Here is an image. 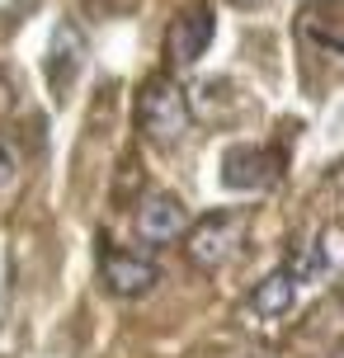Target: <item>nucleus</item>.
I'll use <instances>...</instances> for the list:
<instances>
[{
    "label": "nucleus",
    "mask_w": 344,
    "mask_h": 358,
    "mask_svg": "<svg viewBox=\"0 0 344 358\" xmlns=\"http://www.w3.org/2000/svg\"><path fill=\"white\" fill-rule=\"evenodd\" d=\"M137 123L151 142H180L189 132V104H184V90L170 76H151L137 94Z\"/></svg>",
    "instance_id": "1"
},
{
    "label": "nucleus",
    "mask_w": 344,
    "mask_h": 358,
    "mask_svg": "<svg viewBox=\"0 0 344 358\" xmlns=\"http://www.w3.org/2000/svg\"><path fill=\"white\" fill-rule=\"evenodd\" d=\"M241 241H245V217H236V213H208L189 231V259L199 268H222L227 259H231L236 250H241Z\"/></svg>",
    "instance_id": "2"
},
{
    "label": "nucleus",
    "mask_w": 344,
    "mask_h": 358,
    "mask_svg": "<svg viewBox=\"0 0 344 358\" xmlns=\"http://www.w3.org/2000/svg\"><path fill=\"white\" fill-rule=\"evenodd\" d=\"M208 43H213V10L203 0H194V5H184L180 15L170 19V29H165V57H170V66H194L208 52Z\"/></svg>",
    "instance_id": "3"
},
{
    "label": "nucleus",
    "mask_w": 344,
    "mask_h": 358,
    "mask_svg": "<svg viewBox=\"0 0 344 358\" xmlns=\"http://www.w3.org/2000/svg\"><path fill=\"white\" fill-rule=\"evenodd\" d=\"M80 66H85V38H80V29H76L71 19H62L52 29V38H48V85H52L57 104L76 90Z\"/></svg>",
    "instance_id": "4"
},
{
    "label": "nucleus",
    "mask_w": 344,
    "mask_h": 358,
    "mask_svg": "<svg viewBox=\"0 0 344 358\" xmlns=\"http://www.w3.org/2000/svg\"><path fill=\"white\" fill-rule=\"evenodd\" d=\"M189 231V208L175 194H146L137 208V236L146 245H170Z\"/></svg>",
    "instance_id": "5"
},
{
    "label": "nucleus",
    "mask_w": 344,
    "mask_h": 358,
    "mask_svg": "<svg viewBox=\"0 0 344 358\" xmlns=\"http://www.w3.org/2000/svg\"><path fill=\"white\" fill-rule=\"evenodd\" d=\"M99 278H104V287L109 292H118V297H142V292H151L156 287V264L151 259H142V255H127V250H109L104 255V264H99Z\"/></svg>",
    "instance_id": "6"
},
{
    "label": "nucleus",
    "mask_w": 344,
    "mask_h": 358,
    "mask_svg": "<svg viewBox=\"0 0 344 358\" xmlns=\"http://www.w3.org/2000/svg\"><path fill=\"white\" fill-rule=\"evenodd\" d=\"M273 151L264 146H231L227 156H222V179H227V189H264L273 179Z\"/></svg>",
    "instance_id": "7"
},
{
    "label": "nucleus",
    "mask_w": 344,
    "mask_h": 358,
    "mask_svg": "<svg viewBox=\"0 0 344 358\" xmlns=\"http://www.w3.org/2000/svg\"><path fill=\"white\" fill-rule=\"evenodd\" d=\"M302 34H307L311 43L335 62V57H340V0H316V5H307V15H302Z\"/></svg>",
    "instance_id": "8"
},
{
    "label": "nucleus",
    "mask_w": 344,
    "mask_h": 358,
    "mask_svg": "<svg viewBox=\"0 0 344 358\" xmlns=\"http://www.w3.org/2000/svg\"><path fill=\"white\" fill-rule=\"evenodd\" d=\"M292 297H297V278H288V268H278V273H269L264 283L255 287L250 306L259 311V316H283L292 306Z\"/></svg>",
    "instance_id": "9"
},
{
    "label": "nucleus",
    "mask_w": 344,
    "mask_h": 358,
    "mask_svg": "<svg viewBox=\"0 0 344 358\" xmlns=\"http://www.w3.org/2000/svg\"><path fill=\"white\" fill-rule=\"evenodd\" d=\"M15 179H19V146L10 137H0V194L15 189Z\"/></svg>",
    "instance_id": "10"
},
{
    "label": "nucleus",
    "mask_w": 344,
    "mask_h": 358,
    "mask_svg": "<svg viewBox=\"0 0 344 358\" xmlns=\"http://www.w3.org/2000/svg\"><path fill=\"white\" fill-rule=\"evenodd\" d=\"M227 5H236V10H264L269 0H227Z\"/></svg>",
    "instance_id": "11"
}]
</instances>
